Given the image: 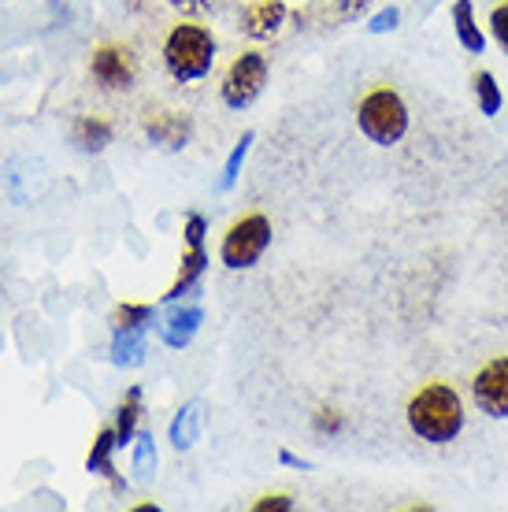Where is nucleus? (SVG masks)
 <instances>
[{"mask_svg":"<svg viewBox=\"0 0 508 512\" xmlns=\"http://www.w3.org/2000/svg\"><path fill=\"white\" fill-rule=\"evenodd\" d=\"M405 420L412 435L427 446H449L464 431V397L453 383L431 379L408 397Z\"/></svg>","mask_w":508,"mask_h":512,"instance_id":"obj_1","label":"nucleus"},{"mask_svg":"<svg viewBox=\"0 0 508 512\" xmlns=\"http://www.w3.org/2000/svg\"><path fill=\"white\" fill-rule=\"evenodd\" d=\"M216 52H219V41L208 26L193 23V19H182V23H175L171 30H167V38H164L167 75L175 78L178 86L201 82V78L212 75Z\"/></svg>","mask_w":508,"mask_h":512,"instance_id":"obj_2","label":"nucleus"},{"mask_svg":"<svg viewBox=\"0 0 508 512\" xmlns=\"http://www.w3.org/2000/svg\"><path fill=\"white\" fill-rule=\"evenodd\" d=\"M356 127L371 145L390 149L408 134V104L401 101V93L386 82H375L360 104H356Z\"/></svg>","mask_w":508,"mask_h":512,"instance_id":"obj_3","label":"nucleus"},{"mask_svg":"<svg viewBox=\"0 0 508 512\" xmlns=\"http://www.w3.org/2000/svg\"><path fill=\"white\" fill-rule=\"evenodd\" d=\"M271 245V219L264 212H245L223 231L219 242V264L227 271H249L260 264V256Z\"/></svg>","mask_w":508,"mask_h":512,"instance_id":"obj_4","label":"nucleus"},{"mask_svg":"<svg viewBox=\"0 0 508 512\" xmlns=\"http://www.w3.org/2000/svg\"><path fill=\"white\" fill-rule=\"evenodd\" d=\"M267 75H271V60H267L264 49L238 52L227 71H223V78H219V101L227 104L230 112H242L264 93Z\"/></svg>","mask_w":508,"mask_h":512,"instance_id":"obj_5","label":"nucleus"},{"mask_svg":"<svg viewBox=\"0 0 508 512\" xmlns=\"http://www.w3.org/2000/svg\"><path fill=\"white\" fill-rule=\"evenodd\" d=\"M138 75V52L130 49L127 41H101L97 49L89 52V78L97 82V90L130 93L138 86Z\"/></svg>","mask_w":508,"mask_h":512,"instance_id":"obj_6","label":"nucleus"},{"mask_svg":"<svg viewBox=\"0 0 508 512\" xmlns=\"http://www.w3.org/2000/svg\"><path fill=\"white\" fill-rule=\"evenodd\" d=\"M141 130H145V138L153 141L156 149H164V153H182V149L193 141V116L190 112H182V108L156 104V108H145Z\"/></svg>","mask_w":508,"mask_h":512,"instance_id":"obj_7","label":"nucleus"},{"mask_svg":"<svg viewBox=\"0 0 508 512\" xmlns=\"http://www.w3.org/2000/svg\"><path fill=\"white\" fill-rule=\"evenodd\" d=\"M471 397L490 420H508V353L486 360L483 368L471 375Z\"/></svg>","mask_w":508,"mask_h":512,"instance_id":"obj_8","label":"nucleus"},{"mask_svg":"<svg viewBox=\"0 0 508 512\" xmlns=\"http://www.w3.org/2000/svg\"><path fill=\"white\" fill-rule=\"evenodd\" d=\"M290 19L286 0H245L238 12V26L249 41H271L282 34V26Z\"/></svg>","mask_w":508,"mask_h":512,"instance_id":"obj_9","label":"nucleus"},{"mask_svg":"<svg viewBox=\"0 0 508 512\" xmlns=\"http://www.w3.org/2000/svg\"><path fill=\"white\" fill-rule=\"evenodd\" d=\"M204 323V308L201 305H182V308H171L164 320H160V342L167 349H186L197 338Z\"/></svg>","mask_w":508,"mask_h":512,"instance_id":"obj_10","label":"nucleus"},{"mask_svg":"<svg viewBox=\"0 0 508 512\" xmlns=\"http://www.w3.org/2000/svg\"><path fill=\"white\" fill-rule=\"evenodd\" d=\"M204 271H208V249H204V245H186L175 282L167 286V294H164V305H175V301H182V297L190 294L193 286L201 282Z\"/></svg>","mask_w":508,"mask_h":512,"instance_id":"obj_11","label":"nucleus"},{"mask_svg":"<svg viewBox=\"0 0 508 512\" xmlns=\"http://www.w3.org/2000/svg\"><path fill=\"white\" fill-rule=\"evenodd\" d=\"M71 141H75L82 153H104V149L115 141V123L108 116L86 112V116L75 119V127H71Z\"/></svg>","mask_w":508,"mask_h":512,"instance_id":"obj_12","label":"nucleus"},{"mask_svg":"<svg viewBox=\"0 0 508 512\" xmlns=\"http://www.w3.org/2000/svg\"><path fill=\"white\" fill-rule=\"evenodd\" d=\"M119 449V438H115V427L108 423V427H101L97 431V438H93V446H89L86 453V468L93 475H101V479H108L115 490H123L127 483L119 479V472H115V461H112V453Z\"/></svg>","mask_w":508,"mask_h":512,"instance_id":"obj_13","label":"nucleus"},{"mask_svg":"<svg viewBox=\"0 0 508 512\" xmlns=\"http://www.w3.org/2000/svg\"><path fill=\"white\" fill-rule=\"evenodd\" d=\"M371 8V0H312L305 12V19H312V23L319 26H342V23H353V19H360V15Z\"/></svg>","mask_w":508,"mask_h":512,"instance_id":"obj_14","label":"nucleus"},{"mask_svg":"<svg viewBox=\"0 0 508 512\" xmlns=\"http://www.w3.org/2000/svg\"><path fill=\"white\" fill-rule=\"evenodd\" d=\"M201 423H204V412H201V401H190V405H182L175 412V420L167 427V438H171V446L178 453H186V449L197 446V438H201Z\"/></svg>","mask_w":508,"mask_h":512,"instance_id":"obj_15","label":"nucleus"},{"mask_svg":"<svg viewBox=\"0 0 508 512\" xmlns=\"http://www.w3.org/2000/svg\"><path fill=\"white\" fill-rule=\"evenodd\" d=\"M453 30H457L460 49L471 52V56H483L486 34H483V26H479V19H475L471 0H457V4H453Z\"/></svg>","mask_w":508,"mask_h":512,"instance_id":"obj_16","label":"nucleus"},{"mask_svg":"<svg viewBox=\"0 0 508 512\" xmlns=\"http://www.w3.org/2000/svg\"><path fill=\"white\" fill-rule=\"evenodd\" d=\"M141 386H130L123 401H119V409H115V438H119V449L123 446H134V438H138V420H141Z\"/></svg>","mask_w":508,"mask_h":512,"instance_id":"obj_17","label":"nucleus"},{"mask_svg":"<svg viewBox=\"0 0 508 512\" xmlns=\"http://www.w3.org/2000/svg\"><path fill=\"white\" fill-rule=\"evenodd\" d=\"M112 334H127V331H149L153 327V305L149 301H119L112 308Z\"/></svg>","mask_w":508,"mask_h":512,"instance_id":"obj_18","label":"nucleus"},{"mask_svg":"<svg viewBox=\"0 0 508 512\" xmlns=\"http://www.w3.org/2000/svg\"><path fill=\"white\" fill-rule=\"evenodd\" d=\"M471 90H475V101H479V112L486 119L501 116V108H505V93L497 86V78L490 71H475L471 75Z\"/></svg>","mask_w":508,"mask_h":512,"instance_id":"obj_19","label":"nucleus"},{"mask_svg":"<svg viewBox=\"0 0 508 512\" xmlns=\"http://www.w3.org/2000/svg\"><path fill=\"white\" fill-rule=\"evenodd\" d=\"M112 364H119V368L145 364V331L112 334Z\"/></svg>","mask_w":508,"mask_h":512,"instance_id":"obj_20","label":"nucleus"},{"mask_svg":"<svg viewBox=\"0 0 508 512\" xmlns=\"http://www.w3.org/2000/svg\"><path fill=\"white\" fill-rule=\"evenodd\" d=\"M156 438L145 431V435H138L134 438V475L138 479H153L156 475Z\"/></svg>","mask_w":508,"mask_h":512,"instance_id":"obj_21","label":"nucleus"},{"mask_svg":"<svg viewBox=\"0 0 508 512\" xmlns=\"http://www.w3.org/2000/svg\"><path fill=\"white\" fill-rule=\"evenodd\" d=\"M249 145H253V130H245L242 141L230 149L227 164H223V179H219V190H234V182H238V171H242L245 156H249Z\"/></svg>","mask_w":508,"mask_h":512,"instance_id":"obj_22","label":"nucleus"},{"mask_svg":"<svg viewBox=\"0 0 508 512\" xmlns=\"http://www.w3.org/2000/svg\"><path fill=\"white\" fill-rule=\"evenodd\" d=\"M312 431L323 438H338L345 431V412L331 409V405H319V409L312 412Z\"/></svg>","mask_w":508,"mask_h":512,"instance_id":"obj_23","label":"nucleus"},{"mask_svg":"<svg viewBox=\"0 0 508 512\" xmlns=\"http://www.w3.org/2000/svg\"><path fill=\"white\" fill-rule=\"evenodd\" d=\"M490 38L497 41V49L508 56V0L490 8Z\"/></svg>","mask_w":508,"mask_h":512,"instance_id":"obj_24","label":"nucleus"},{"mask_svg":"<svg viewBox=\"0 0 508 512\" xmlns=\"http://www.w3.org/2000/svg\"><path fill=\"white\" fill-rule=\"evenodd\" d=\"M204 234H208V219H204L201 212H190V216H186V227H182V242L204 245Z\"/></svg>","mask_w":508,"mask_h":512,"instance_id":"obj_25","label":"nucleus"},{"mask_svg":"<svg viewBox=\"0 0 508 512\" xmlns=\"http://www.w3.org/2000/svg\"><path fill=\"white\" fill-rule=\"evenodd\" d=\"M397 23H401V8H382L379 15H371L368 30L371 34H390V30H397Z\"/></svg>","mask_w":508,"mask_h":512,"instance_id":"obj_26","label":"nucleus"},{"mask_svg":"<svg viewBox=\"0 0 508 512\" xmlns=\"http://www.w3.org/2000/svg\"><path fill=\"white\" fill-rule=\"evenodd\" d=\"M293 498L290 494H264V498L253 501V512H290Z\"/></svg>","mask_w":508,"mask_h":512,"instance_id":"obj_27","label":"nucleus"},{"mask_svg":"<svg viewBox=\"0 0 508 512\" xmlns=\"http://www.w3.org/2000/svg\"><path fill=\"white\" fill-rule=\"evenodd\" d=\"M171 8H182V12H208L216 0H167Z\"/></svg>","mask_w":508,"mask_h":512,"instance_id":"obj_28","label":"nucleus"},{"mask_svg":"<svg viewBox=\"0 0 508 512\" xmlns=\"http://www.w3.org/2000/svg\"><path fill=\"white\" fill-rule=\"evenodd\" d=\"M279 461L290 464V468H312V464L301 461V457H297V453H290V449H279Z\"/></svg>","mask_w":508,"mask_h":512,"instance_id":"obj_29","label":"nucleus"}]
</instances>
